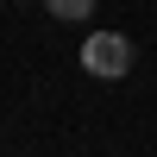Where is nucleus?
Masks as SVG:
<instances>
[{
  "label": "nucleus",
  "mask_w": 157,
  "mask_h": 157,
  "mask_svg": "<svg viewBox=\"0 0 157 157\" xmlns=\"http://www.w3.org/2000/svg\"><path fill=\"white\" fill-rule=\"evenodd\" d=\"M82 69L101 75V82H120V75L132 69V44H126L120 32H88V44H82Z\"/></svg>",
  "instance_id": "f257e3e1"
},
{
  "label": "nucleus",
  "mask_w": 157,
  "mask_h": 157,
  "mask_svg": "<svg viewBox=\"0 0 157 157\" xmlns=\"http://www.w3.org/2000/svg\"><path fill=\"white\" fill-rule=\"evenodd\" d=\"M88 6H94V0H50V13H57V19H82Z\"/></svg>",
  "instance_id": "f03ea898"
}]
</instances>
